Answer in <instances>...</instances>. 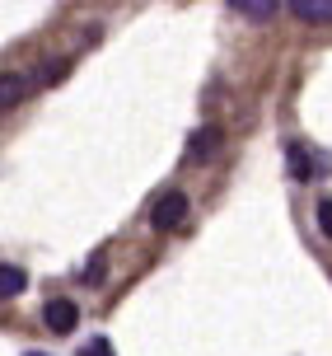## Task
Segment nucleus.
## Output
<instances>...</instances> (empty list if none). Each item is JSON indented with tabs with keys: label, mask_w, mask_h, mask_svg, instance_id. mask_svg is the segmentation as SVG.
I'll use <instances>...</instances> for the list:
<instances>
[{
	"label": "nucleus",
	"mask_w": 332,
	"mask_h": 356,
	"mask_svg": "<svg viewBox=\"0 0 332 356\" xmlns=\"http://www.w3.org/2000/svg\"><path fill=\"white\" fill-rule=\"evenodd\" d=\"M80 282H85V286H99V282H103V253H94V258H89V267L80 272Z\"/></svg>",
	"instance_id": "obj_9"
},
{
	"label": "nucleus",
	"mask_w": 332,
	"mask_h": 356,
	"mask_svg": "<svg viewBox=\"0 0 332 356\" xmlns=\"http://www.w3.org/2000/svg\"><path fill=\"white\" fill-rule=\"evenodd\" d=\"M318 230L332 239V197H323V202H318Z\"/></svg>",
	"instance_id": "obj_10"
},
{
	"label": "nucleus",
	"mask_w": 332,
	"mask_h": 356,
	"mask_svg": "<svg viewBox=\"0 0 332 356\" xmlns=\"http://www.w3.org/2000/svg\"><path fill=\"white\" fill-rule=\"evenodd\" d=\"M229 10H239L253 24H267V19L276 15V0H229Z\"/></svg>",
	"instance_id": "obj_4"
},
{
	"label": "nucleus",
	"mask_w": 332,
	"mask_h": 356,
	"mask_svg": "<svg viewBox=\"0 0 332 356\" xmlns=\"http://www.w3.org/2000/svg\"><path fill=\"white\" fill-rule=\"evenodd\" d=\"M188 216H192V202H188V193H164V197L155 202V211H150V225H155L159 234H169V230H178Z\"/></svg>",
	"instance_id": "obj_1"
},
{
	"label": "nucleus",
	"mask_w": 332,
	"mask_h": 356,
	"mask_svg": "<svg viewBox=\"0 0 332 356\" xmlns=\"http://www.w3.org/2000/svg\"><path fill=\"white\" fill-rule=\"evenodd\" d=\"M314 174V155L304 145H290V178H309Z\"/></svg>",
	"instance_id": "obj_7"
},
{
	"label": "nucleus",
	"mask_w": 332,
	"mask_h": 356,
	"mask_svg": "<svg viewBox=\"0 0 332 356\" xmlns=\"http://www.w3.org/2000/svg\"><path fill=\"white\" fill-rule=\"evenodd\" d=\"M19 99H24V75H5V80H0V104L10 108V104H19Z\"/></svg>",
	"instance_id": "obj_8"
},
{
	"label": "nucleus",
	"mask_w": 332,
	"mask_h": 356,
	"mask_svg": "<svg viewBox=\"0 0 332 356\" xmlns=\"http://www.w3.org/2000/svg\"><path fill=\"white\" fill-rule=\"evenodd\" d=\"M42 323L52 328L56 338H66V333H75V323H80V309H75V300H47Z\"/></svg>",
	"instance_id": "obj_2"
},
{
	"label": "nucleus",
	"mask_w": 332,
	"mask_h": 356,
	"mask_svg": "<svg viewBox=\"0 0 332 356\" xmlns=\"http://www.w3.org/2000/svg\"><path fill=\"white\" fill-rule=\"evenodd\" d=\"M304 24H332V0H285Z\"/></svg>",
	"instance_id": "obj_3"
},
{
	"label": "nucleus",
	"mask_w": 332,
	"mask_h": 356,
	"mask_svg": "<svg viewBox=\"0 0 332 356\" xmlns=\"http://www.w3.org/2000/svg\"><path fill=\"white\" fill-rule=\"evenodd\" d=\"M85 356H113V352H108V338H89L85 342Z\"/></svg>",
	"instance_id": "obj_11"
},
{
	"label": "nucleus",
	"mask_w": 332,
	"mask_h": 356,
	"mask_svg": "<svg viewBox=\"0 0 332 356\" xmlns=\"http://www.w3.org/2000/svg\"><path fill=\"white\" fill-rule=\"evenodd\" d=\"M215 145H220V136H215V131H210V127H206V131H197V136H192V141H188V160H206V155H210V150H215Z\"/></svg>",
	"instance_id": "obj_6"
},
{
	"label": "nucleus",
	"mask_w": 332,
	"mask_h": 356,
	"mask_svg": "<svg viewBox=\"0 0 332 356\" xmlns=\"http://www.w3.org/2000/svg\"><path fill=\"white\" fill-rule=\"evenodd\" d=\"M24 356H47V352H24Z\"/></svg>",
	"instance_id": "obj_12"
},
{
	"label": "nucleus",
	"mask_w": 332,
	"mask_h": 356,
	"mask_svg": "<svg viewBox=\"0 0 332 356\" xmlns=\"http://www.w3.org/2000/svg\"><path fill=\"white\" fill-rule=\"evenodd\" d=\"M24 286H28V277H24V267H15V263H5V267H0V296H5V300H15V296H24Z\"/></svg>",
	"instance_id": "obj_5"
}]
</instances>
